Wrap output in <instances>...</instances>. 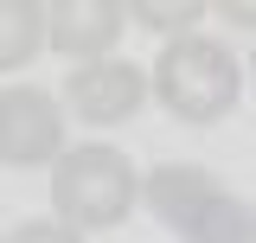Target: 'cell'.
Returning a JSON list of instances; mask_svg holds the SVG:
<instances>
[{
  "mask_svg": "<svg viewBox=\"0 0 256 243\" xmlns=\"http://www.w3.org/2000/svg\"><path fill=\"white\" fill-rule=\"evenodd\" d=\"M237 90H244V64L230 58V45L205 38V32H186V38H166V52L154 64V96L166 102L173 122H224L237 109Z\"/></svg>",
  "mask_w": 256,
  "mask_h": 243,
  "instance_id": "cell-1",
  "label": "cell"
},
{
  "mask_svg": "<svg viewBox=\"0 0 256 243\" xmlns=\"http://www.w3.org/2000/svg\"><path fill=\"white\" fill-rule=\"evenodd\" d=\"M134 198H141V180H134L128 154L102 148V141L64 148L58 160H52V212H58V224H70L77 237H84V230H116Z\"/></svg>",
  "mask_w": 256,
  "mask_h": 243,
  "instance_id": "cell-2",
  "label": "cell"
},
{
  "mask_svg": "<svg viewBox=\"0 0 256 243\" xmlns=\"http://www.w3.org/2000/svg\"><path fill=\"white\" fill-rule=\"evenodd\" d=\"M64 102L77 122H96V128H116L128 122L141 102H148V70L128 58H96V64H77L64 77Z\"/></svg>",
  "mask_w": 256,
  "mask_h": 243,
  "instance_id": "cell-3",
  "label": "cell"
},
{
  "mask_svg": "<svg viewBox=\"0 0 256 243\" xmlns=\"http://www.w3.org/2000/svg\"><path fill=\"white\" fill-rule=\"evenodd\" d=\"M64 154V116L58 102L32 84L0 90V160L6 166H45Z\"/></svg>",
  "mask_w": 256,
  "mask_h": 243,
  "instance_id": "cell-4",
  "label": "cell"
},
{
  "mask_svg": "<svg viewBox=\"0 0 256 243\" xmlns=\"http://www.w3.org/2000/svg\"><path fill=\"white\" fill-rule=\"evenodd\" d=\"M122 26H128L122 0H58V6H45V45L64 52L70 64L109 58V45L122 38Z\"/></svg>",
  "mask_w": 256,
  "mask_h": 243,
  "instance_id": "cell-5",
  "label": "cell"
},
{
  "mask_svg": "<svg viewBox=\"0 0 256 243\" xmlns=\"http://www.w3.org/2000/svg\"><path fill=\"white\" fill-rule=\"evenodd\" d=\"M218 192H224V186L212 180L205 166H192V160H166V166H154V173H148V186H141L148 212H154L160 224H173V230H186V224L205 212Z\"/></svg>",
  "mask_w": 256,
  "mask_h": 243,
  "instance_id": "cell-6",
  "label": "cell"
},
{
  "mask_svg": "<svg viewBox=\"0 0 256 243\" xmlns=\"http://www.w3.org/2000/svg\"><path fill=\"white\" fill-rule=\"evenodd\" d=\"M45 45V6L38 0H0V70H26Z\"/></svg>",
  "mask_w": 256,
  "mask_h": 243,
  "instance_id": "cell-7",
  "label": "cell"
},
{
  "mask_svg": "<svg viewBox=\"0 0 256 243\" xmlns=\"http://www.w3.org/2000/svg\"><path fill=\"white\" fill-rule=\"evenodd\" d=\"M180 243H256V212L237 192H218V198L180 230Z\"/></svg>",
  "mask_w": 256,
  "mask_h": 243,
  "instance_id": "cell-8",
  "label": "cell"
},
{
  "mask_svg": "<svg viewBox=\"0 0 256 243\" xmlns=\"http://www.w3.org/2000/svg\"><path fill=\"white\" fill-rule=\"evenodd\" d=\"M128 20H141L148 32H166V38H186L192 32V20H205V6L198 0H128Z\"/></svg>",
  "mask_w": 256,
  "mask_h": 243,
  "instance_id": "cell-9",
  "label": "cell"
},
{
  "mask_svg": "<svg viewBox=\"0 0 256 243\" xmlns=\"http://www.w3.org/2000/svg\"><path fill=\"white\" fill-rule=\"evenodd\" d=\"M0 243H84L70 224H58V218H26L13 237H0Z\"/></svg>",
  "mask_w": 256,
  "mask_h": 243,
  "instance_id": "cell-10",
  "label": "cell"
},
{
  "mask_svg": "<svg viewBox=\"0 0 256 243\" xmlns=\"http://www.w3.org/2000/svg\"><path fill=\"white\" fill-rule=\"evenodd\" d=\"M218 13L230 20V26H250V32H256V0H224Z\"/></svg>",
  "mask_w": 256,
  "mask_h": 243,
  "instance_id": "cell-11",
  "label": "cell"
},
{
  "mask_svg": "<svg viewBox=\"0 0 256 243\" xmlns=\"http://www.w3.org/2000/svg\"><path fill=\"white\" fill-rule=\"evenodd\" d=\"M250 70H256V52H250Z\"/></svg>",
  "mask_w": 256,
  "mask_h": 243,
  "instance_id": "cell-12",
  "label": "cell"
}]
</instances>
